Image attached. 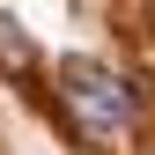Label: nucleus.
Listing matches in <instances>:
<instances>
[{"label": "nucleus", "mask_w": 155, "mask_h": 155, "mask_svg": "<svg viewBox=\"0 0 155 155\" xmlns=\"http://www.w3.org/2000/svg\"><path fill=\"white\" fill-rule=\"evenodd\" d=\"M59 111H67V126L81 133L89 148H111V140L133 133L140 96H133V81L118 67H104V59H59Z\"/></svg>", "instance_id": "f257e3e1"}, {"label": "nucleus", "mask_w": 155, "mask_h": 155, "mask_svg": "<svg viewBox=\"0 0 155 155\" xmlns=\"http://www.w3.org/2000/svg\"><path fill=\"white\" fill-rule=\"evenodd\" d=\"M30 67H37V45L22 37V22H15V15H0V74H8V81H22Z\"/></svg>", "instance_id": "f03ea898"}]
</instances>
